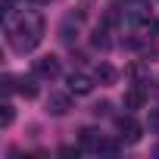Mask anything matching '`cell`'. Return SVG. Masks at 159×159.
<instances>
[{"instance_id":"cell-12","label":"cell","mask_w":159,"mask_h":159,"mask_svg":"<svg viewBox=\"0 0 159 159\" xmlns=\"http://www.w3.org/2000/svg\"><path fill=\"white\" fill-rule=\"evenodd\" d=\"M59 38H62L66 44H75V38H78V28L72 31V19H66V22H62V28H59Z\"/></svg>"},{"instance_id":"cell-11","label":"cell","mask_w":159,"mask_h":159,"mask_svg":"<svg viewBox=\"0 0 159 159\" xmlns=\"http://www.w3.org/2000/svg\"><path fill=\"white\" fill-rule=\"evenodd\" d=\"M13 119H16V109H13L10 100H3V106H0V128H10Z\"/></svg>"},{"instance_id":"cell-17","label":"cell","mask_w":159,"mask_h":159,"mask_svg":"<svg viewBox=\"0 0 159 159\" xmlns=\"http://www.w3.org/2000/svg\"><path fill=\"white\" fill-rule=\"evenodd\" d=\"M16 3H19V0H0V10L10 13V10H16Z\"/></svg>"},{"instance_id":"cell-4","label":"cell","mask_w":159,"mask_h":159,"mask_svg":"<svg viewBox=\"0 0 159 159\" xmlns=\"http://www.w3.org/2000/svg\"><path fill=\"white\" fill-rule=\"evenodd\" d=\"M72 94V91H69ZM69 94H62V91H50V97H47V112L50 116H66L69 109H72V97Z\"/></svg>"},{"instance_id":"cell-7","label":"cell","mask_w":159,"mask_h":159,"mask_svg":"<svg viewBox=\"0 0 159 159\" xmlns=\"http://www.w3.org/2000/svg\"><path fill=\"white\" fill-rule=\"evenodd\" d=\"M122 103H125V109H128V112H134V109H143V103H147V91H143L140 84H134V88H128V91H125Z\"/></svg>"},{"instance_id":"cell-14","label":"cell","mask_w":159,"mask_h":159,"mask_svg":"<svg viewBox=\"0 0 159 159\" xmlns=\"http://www.w3.org/2000/svg\"><path fill=\"white\" fill-rule=\"evenodd\" d=\"M147 128L153 134H159V109H150V119H147Z\"/></svg>"},{"instance_id":"cell-15","label":"cell","mask_w":159,"mask_h":159,"mask_svg":"<svg viewBox=\"0 0 159 159\" xmlns=\"http://www.w3.org/2000/svg\"><path fill=\"white\" fill-rule=\"evenodd\" d=\"M100 153H106V156H116V153H119V143H116V140H103Z\"/></svg>"},{"instance_id":"cell-8","label":"cell","mask_w":159,"mask_h":159,"mask_svg":"<svg viewBox=\"0 0 159 159\" xmlns=\"http://www.w3.org/2000/svg\"><path fill=\"white\" fill-rule=\"evenodd\" d=\"M38 78H41V75L34 72V75H25V78L16 81V91H19L25 100H34V97H38Z\"/></svg>"},{"instance_id":"cell-2","label":"cell","mask_w":159,"mask_h":159,"mask_svg":"<svg viewBox=\"0 0 159 159\" xmlns=\"http://www.w3.org/2000/svg\"><path fill=\"white\" fill-rule=\"evenodd\" d=\"M116 128H119V140H122V143H137L140 134H143V128H140V122L134 119V112L119 116V119H116Z\"/></svg>"},{"instance_id":"cell-1","label":"cell","mask_w":159,"mask_h":159,"mask_svg":"<svg viewBox=\"0 0 159 159\" xmlns=\"http://www.w3.org/2000/svg\"><path fill=\"white\" fill-rule=\"evenodd\" d=\"M44 16L38 10H10L3 13V34H7V44L16 50V53H31L41 41H44Z\"/></svg>"},{"instance_id":"cell-18","label":"cell","mask_w":159,"mask_h":159,"mask_svg":"<svg viewBox=\"0 0 159 159\" xmlns=\"http://www.w3.org/2000/svg\"><path fill=\"white\" fill-rule=\"evenodd\" d=\"M31 3H50V0H31Z\"/></svg>"},{"instance_id":"cell-3","label":"cell","mask_w":159,"mask_h":159,"mask_svg":"<svg viewBox=\"0 0 159 159\" xmlns=\"http://www.w3.org/2000/svg\"><path fill=\"white\" fill-rule=\"evenodd\" d=\"M66 84H69V91H72L75 97H88V94L94 91V78H91L88 72H72V75L66 78Z\"/></svg>"},{"instance_id":"cell-6","label":"cell","mask_w":159,"mask_h":159,"mask_svg":"<svg viewBox=\"0 0 159 159\" xmlns=\"http://www.w3.org/2000/svg\"><path fill=\"white\" fill-rule=\"evenodd\" d=\"M78 143H81V150H88V153H100L103 134L97 128H81V131H78Z\"/></svg>"},{"instance_id":"cell-9","label":"cell","mask_w":159,"mask_h":159,"mask_svg":"<svg viewBox=\"0 0 159 159\" xmlns=\"http://www.w3.org/2000/svg\"><path fill=\"white\" fill-rule=\"evenodd\" d=\"M94 78H97L100 84H116L119 72H116V69H112L109 62H100V66H97V72H94Z\"/></svg>"},{"instance_id":"cell-5","label":"cell","mask_w":159,"mask_h":159,"mask_svg":"<svg viewBox=\"0 0 159 159\" xmlns=\"http://www.w3.org/2000/svg\"><path fill=\"white\" fill-rule=\"evenodd\" d=\"M34 72H38L41 78H47V81H53V78L62 75V66H59L56 56H41V59L34 62Z\"/></svg>"},{"instance_id":"cell-10","label":"cell","mask_w":159,"mask_h":159,"mask_svg":"<svg viewBox=\"0 0 159 159\" xmlns=\"http://www.w3.org/2000/svg\"><path fill=\"white\" fill-rule=\"evenodd\" d=\"M91 44H94L97 50H106V47H109V31H106V25H97V28H94Z\"/></svg>"},{"instance_id":"cell-13","label":"cell","mask_w":159,"mask_h":159,"mask_svg":"<svg viewBox=\"0 0 159 159\" xmlns=\"http://www.w3.org/2000/svg\"><path fill=\"white\" fill-rule=\"evenodd\" d=\"M0 91H3V97H10L16 91V78L13 75H3V78H0Z\"/></svg>"},{"instance_id":"cell-16","label":"cell","mask_w":159,"mask_h":159,"mask_svg":"<svg viewBox=\"0 0 159 159\" xmlns=\"http://www.w3.org/2000/svg\"><path fill=\"white\" fill-rule=\"evenodd\" d=\"M106 112H109V103H106V100H100V103L94 106V116H106Z\"/></svg>"}]
</instances>
